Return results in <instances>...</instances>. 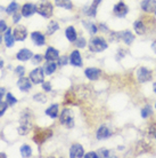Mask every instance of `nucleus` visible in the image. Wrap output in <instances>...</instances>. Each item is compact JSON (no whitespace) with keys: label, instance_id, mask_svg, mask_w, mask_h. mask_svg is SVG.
I'll use <instances>...</instances> for the list:
<instances>
[{"label":"nucleus","instance_id":"aec40b11","mask_svg":"<svg viewBox=\"0 0 156 158\" xmlns=\"http://www.w3.org/2000/svg\"><path fill=\"white\" fill-rule=\"evenodd\" d=\"M59 57V52L54 47H48L45 53V59L47 61H56Z\"/></svg>","mask_w":156,"mask_h":158},{"label":"nucleus","instance_id":"c756f323","mask_svg":"<svg viewBox=\"0 0 156 158\" xmlns=\"http://www.w3.org/2000/svg\"><path fill=\"white\" fill-rule=\"evenodd\" d=\"M18 8H20V5L17 4L16 1H12V2L6 7V10H5V12L7 13L8 15H13L14 13L18 12Z\"/></svg>","mask_w":156,"mask_h":158},{"label":"nucleus","instance_id":"20e7f679","mask_svg":"<svg viewBox=\"0 0 156 158\" xmlns=\"http://www.w3.org/2000/svg\"><path fill=\"white\" fill-rule=\"evenodd\" d=\"M59 122L62 125H64L67 128H72L74 127V114L73 111L68 109V108H65L63 109V111L60 112V116H59Z\"/></svg>","mask_w":156,"mask_h":158},{"label":"nucleus","instance_id":"72a5a7b5","mask_svg":"<svg viewBox=\"0 0 156 158\" xmlns=\"http://www.w3.org/2000/svg\"><path fill=\"white\" fill-rule=\"evenodd\" d=\"M153 114V109L150 106H146V107L141 110V116H142V118H148L149 116H152Z\"/></svg>","mask_w":156,"mask_h":158},{"label":"nucleus","instance_id":"4be33fe9","mask_svg":"<svg viewBox=\"0 0 156 158\" xmlns=\"http://www.w3.org/2000/svg\"><path fill=\"white\" fill-rule=\"evenodd\" d=\"M56 69H57V64L55 63V61H48L47 63L45 64V67H43L45 73L47 76L53 75V73L56 71Z\"/></svg>","mask_w":156,"mask_h":158},{"label":"nucleus","instance_id":"c9c22d12","mask_svg":"<svg viewBox=\"0 0 156 158\" xmlns=\"http://www.w3.org/2000/svg\"><path fill=\"white\" fill-rule=\"evenodd\" d=\"M8 103L6 101H2V100H0V117H2L5 115V112L7 111L8 109Z\"/></svg>","mask_w":156,"mask_h":158},{"label":"nucleus","instance_id":"f3484780","mask_svg":"<svg viewBox=\"0 0 156 158\" xmlns=\"http://www.w3.org/2000/svg\"><path fill=\"white\" fill-rule=\"evenodd\" d=\"M96 135H97V140H106V139H108L112 135V132H111L108 126L102 125V126L98 128L97 134Z\"/></svg>","mask_w":156,"mask_h":158},{"label":"nucleus","instance_id":"6ab92c4d","mask_svg":"<svg viewBox=\"0 0 156 158\" xmlns=\"http://www.w3.org/2000/svg\"><path fill=\"white\" fill-rule=\"evenodd\" d=\"M70 63L73 67H82V57L79 51H73L70 55Z\"/></svg>","mask_w":156,"mask_h":158},{"label":"nucleus","instance_id":"58836bf2","mask_svg":"<svg viewBox=\"0 0 156 158\" xmlns=\"http://www.w3.org/2000/svg\"><path fill=\"white\" fill-rule=\"evenodd\" d=\"M68 60H70V57H67L66 55H63V56H59L57 61H58V64H59V65L64 67V65H66V64H67Z\"/></svg>","mask_w":156,"mask_h":158},{"label":"nucleus","instance_id":"423d86ee","mask_svg":"<svg viewBox=\"0 0 156 158\" xmlns=\"http://www.w3.org/2000/svg\"><path fill=\"white\" fill-rule=\"evenodd\" d=\"M137 79L139 83H147L149 80H152V72L147 68H139L137 70Z\"/></svg>","mask_w":156,"mask_h":158},{"label":"nucleus","instance_id":"f8f14e48","mask_svg":"<svg viewBox=\"0 0 156 158\" xmlns=\"http://www.w3.org/2000/svg\"><path fill=\"white\" fill-rule=\"evenodd\" d=\"M100 73H102V71L99 70V69H97V68H87L86 70H84V75H86V77L89 80H98L99 79V77H100Z\"/></svg>","mask_w":156,"mask_h":158},{"label":"nucleus","instance_id":"09e8293b","mask_svg":"<svg viewBox=\"0 0 156 158\" xmlns=\"http://www.w3.org/2000/svg\"><path fill=\"white\" fill-rule=\"evenodd\" d=\"M152 48H153V51H154V53L156 54V41H154V43H153Z\"/></svg>","mask_w":156,"mask_h":158},{"label":"nucleus","instance_id":"37998d69","mask_svg":"<svg viewBox=\"0 0 156 158\" xmlns=\"http://www.w3.org/2000/svg\"><path fill=\"white\" fill-rule=\"evenodd\" d=\"M83 157H84V158H91V157L97 158V157H98V155L96 154V152H94V151H92V152H88V154H87V155H84V156H83Z\"/></svg>","mask_w":156,"mask_h":158},{"label":"nucleus","instance_id":"9d476101","mask_svg":"<svg viewBox=\"0 0 156 158\" xmlns=\"http://www.w3.org/2000/svg\"><path fill=\"white\" fill-rule=\"evenodd\" d=\"M17 87L20 88L22 92H29L32 87V81L30 78H25V77H20L17 80Z\"/></svg>","mask_w":156,"mask_h":158},{"label":"nucleus","instance_id":"a19ab883","mask_svg":"<svg viewBox=\"0 0 156 158\" xmlns=\"http://www.w3.org/2000/svg\"><path fill=\"white\" fill-rule=\"evenodd\" d=\"M9 27H7V23H6V21L5 20H0V32H2L4 33Z\"/></svg>","mask_w":156,"mask_h":158},{"label":"nucleus","instance_id":"5701e85b","mask_svg":"<svg viewBox=\"0 0 156 158\" xmlns=\"http://www.w3.org/2000/svg\"><path fill=\"white\" fill-rule=\"evenodd\" d=\"M102 1H103V0H94V1H92V4L90 5V7L88 8V10H87V15L95 17V16H96V14H97L98 5L100 4Z\"/></svg>","mask_w":156,"mask_h":158},{"label":"nucleus","instance_id":"c85d7f7f","mask_svg":"<svg viewBox=\"0 0 156 158\" xmlns=\"http://www.w3.org/2000/svg\"><path fill=\"white\" fill-rule=\"evenodd\" d=\"M21 156L23 158H29L32 156V148L29 144H23V146L21 147Z\"/></svg>","mask_w":156,"mask_h":158},{"label":"nucleus","instance_id":"c03bdc74","mask_svg":"<svg viewBox=\"0 0 156 158\" xmlns=\"http://www.w3.org/2000/svg\"><path fill=\"white\" fill-rule=\"evenodd\" d=\"M5 95H6V88L5 87H0V100H2Z\"/></svg>","mask_w":156,"mask_h":158},{"label":"nucleus","instance_id":"cd10ccee","mask_svg":"<svg viewBox=\"0 0 156 158\" xmlns=\"http://www.w3.org/2000/svg\"><path fill=\"white\" fill-rule=\"evenodd\" d=\"M121 39L124 41L127 45H131L132 41L135 40V36L130 31H123L121 32Z\"/></svg>","mask_w":156,"mask_h":158},{"label":"nucleus","instance_id":"6e6d98bb","mask_svg":"<svg viewBox=\"0 0 156 158\" xmlns=\"http://www.w3.org/2000/svg\"><path fill=\"white\" fill-rule=\"evenodd\" d=\"M155 107H156V104H155Z\"/></svg>","mask_w":156,"mask_h":158},{"label":"nucleus","instance_id":"e433bc0d","mask_svg":"<svg viewBox=\"0 0 156 158\" xmlns=\"http://www.w3.org/2000/svg\"><path fill=\"white\" fill-rule=\"evenodd\" d=\"M15 75L20 78V77H24V75H25V68L23 67V65H17V67L15 68Z\"/></svg>","mask_w":156,"mask_h":158},{"label":"nucleus","instance_id":"bb28decb","mask_svg":"<svg viewBox=\"0 0 156 158\" xmlns=\"http://www.w3.org/2000/svg\"><path fill=\"white\" fill-rule=\"evenodd\" d=\"M133 29H135L137 35H139V36L144 35L145 32H146V27H145V24L141 21H136L135 24H133Z\"/></svg>","mask_w":156,"mask_h":158},{"label":"nucleus","instance_id":"a18cd8bd","mask_svg":"<svg viewBox=\"0 0 156 158\" xmlns=\"http://www.w3.org/2000/svg\"><path fill=\"white\" fill-rule=\"evenodd\" d=\"M100 154H102L103 157H108V156H109V151L108 150H105V149H103V150H100Z\"/></svg>","mask_w":156,"mask_h":158},{"label":"nucleus","instance_id":"603ef678","mask_svg":"<svg viewBox=\"0 0 156 158\" xmlns=\"http://www.w3.org/2000/svg\"><path fill=\"white\" fill-rule=\"evenodd\" d=\"M153 88H154V92H155V94H156V83H154V85H153Z\"/></svg>","mask_w":156,"mask_h":158},{"label":"nucleus","instance_id":"39448f33","mask_svg":"<svg viewBox=\"0 0 156 158\" xmlns=\"http://www.w3.org/2000/svg\"><path fill=\"white\" fill-rule=\"evenodd\" d=\"M45 70L42 68H35L34 70L30 72V79H31L32 84H42L45 81Z\"/></svg>","mask_w":156,"mask_h":158},{"label":"nucleus","instance_id":"7ed1b4c3","mask_svg":"<svg viewBox=\"0 0 156 158\" xmlns=\"http://www.w3.org/2000/svg\"><path fill=\"white\" fill-rule=\"evenodd\" d=\"M35 6H37V13L42 17L48 19L54 13V7L49 0H40Z\"/></svg>","mask_w":156,"mask_h":158},{"label":"nucleus","instance_id":"a878e982","mask_svg":"<svg viewBox=\"0 0 156 158\" xmlns=\"http://www.w3.org/2000/svg\"><path fill=\"white\" fill-rule=\"evenodd\" d=\"M55 5L57 7L64 8V9H72L73 4L71 0H55Z\"/></svg>","mask_w":156,"mask_h":158},{"label":"nucleus","instance_id":"4468645a","mask_svg":"<svg viewBox=\"0 0 156 158\" xmlns=\"http://www.w3.org/2000/svg\"><path fill=\"white\" fill-rule=\"evenodd\" d=\"M37 12V6L33 4H25L21 8V13L23 17H31Z\"/></svg>","mask_w":156,"mask_h":158},{"label":"nucleus","instance_id":"9b49d317","mask_svg":"<svg viewBox=\"0 0 156 158\" xmlns=\"http://www.w3.org/2000/svg\"><path fill=\"white\" fill-rule=\"evenodd\" d=\"M113 12L117 17H124L128 14V12H129V8H128V6L124 2H119V4L114 6Z\"/></svg>","mask_w":156,"mask_h":158},{"label":"nucleus","instance_id":"49530a36","mask_svg":"<svg viewBox=\"0 0 156 158\" xmlns=\"http://www.w3.org/2000/svg\"><path fill=\"white\" fill-rule=\"evenodd\" d=\"M99 27H100V30H103V31H107V28H106L105 24H100Z\"/></svg>","mask_w":156,"mask_h":158},{"label":"nucleus","instance_id":"473e14b6","mask_svg":"<svg viewBox=\"0 0 156 158\" xmlns=\"http://www.w3.org/2000/svg\"><path fill=\"white\" fill-rule=\"evenodd\" d=\"M33 100H34L35 102H39V103H46L47 102V96L42 93H38V94H35L33 96Z\"/></svg>","mask_w":156,"mask_h":158},{"label":"nucleus","instance_id":"a211bd4d","mask_svg":"<svg viewBox=\"0 0 156 158\" xmlns=\"http://www.w3.org/2000/svg\"><path fill=\"white\" fill-rule=\"evenodd\" d=\"M141 8L146 13L156 12V0H144L141 2Z\"/></svg>","mask_w":156,"mask_h":158},{"label":"nucleus","instance_id":"864d4df0","mask_svg":"<svg viewBox=\"0 0 156 158\" xmlns=\"http://www.w3.org/2000/svg\"><path fill=\"white\" fill-rule=\"evenodd\" d=\"M0 10H1V12H4V10H6V8H4L2 6H0Z\"/></svg>","mask_w":156,"mask_h":158},{"label":"nucleus","instance_id":"8fccbe9b","mask_svg":"<svg viewBox=\"0 0 156 158\" xmlns=\"http://www.w3.org/2000/svg\"><path fill=\"white\" fill-rule=\"evenodd\" d=\"M2 40H4V36H2V32H0V45L2 43Z\"/></svg>","mask_w":156,"mask_h":158},{"label":"nucleus","instance_id":"b1692460","mask_svg":"<svg viewBox=\"0 0 156 158\" xmlns=\"http://www.w3.org/2000/svg\"><path fill=\"white\" fill-rule=\"evenodd\" d=\"M46 115L49 116L53 119L57 118L58 117V104H51L50 107L46 110Z\"/></svg>","mask_w":156,"mask_h":158},{"label":"nucleus","instance_id":"2f4dec72","mask_svg":"<svg viewBox=\"0 0 156 158\" xmlns=\"http://www.w3.org/2000/svg\"><path fill=\"white\" fill-rule=\"evenodd\" d=\"M5 98H6V102L8 103V106H9V107H14L16 103H17V99H16L12 93H6Z\"/></svg>","mask_w":156,"mask_h":158},{"label":"nucleus","instance_id":"4c0bfd02","mask_svg":"<svg viewBox=\"0 0 156 158\" xmlns=\"http://www.w3.org/2000/svg\"><path fill=\"white\" fill-rule=\"evenodd\" d=\"M42 60H43V57L40 55V54H34V55L32 56L31 61H32V64L38 65V64H40L41 62H42Z\"/></svg>","mask_w":156,"mask_h":158},{"label":"nucleus","instance_id":"dca6fc26","mask_svg":"<svg viewBox=\"0 0 156 158\" xmlns=\"http://www.w3.org/2000/svg\"><path fill=\"white\" fill-rule=\"evenodd\" d=\"M32 56H33V53H32L30 49H27V48H22L21 51L17 52V54H16V59L18 60V61L25 62V61L31 60Z\"/></svg>","mask_w":156,"mask_h":158},{"label":"nucleus","instance_id":"7c9ffc66","mask_svg":"<svg viewBox=\"0 0 156 158\" xmlns=\"http://www.w3.org/2000/svg\"><path fill=\"white\" fill-rule=\"evenodd\" d=\"M59 29V25L58 23L56 22V21H50L49 22V24L47 25V35L48 36H51L53 33H55V32L57 31Z\"/></svg>","mask_w":156,"mask_h":158},{"label":"nucleus","instance_id":"2eb2a0df","mask_svg":"<svg viewBox=\"0 0 156 158\" xmlns=\"http://www.w3.org/2000/svg\"><path fill=\"white\" fill-rule=\"evenodd\" d=\"M31 40L35 46H43L46 44V38L41 32L34 31L31 33Z\"/></svg>","mask_w":156,"mask_h":158},{"label":"nucleus","instance_id":"412c9836","mask_svg":"<svg viewBox=\"0 0 156 158\" xmlns=\"http://www.w3.org/2000/svg\"><path fill=\"white\" fill-rule=\"evenodd\" d=\"M65 36H66L67 40L71 43H74L75 40L78 39V35H76V30L74 29V27H67V29L65 30Z\"/></svg>","mask_w":156,"mask_h":158},{"label":"nucleus","instance_id":"393cba45","mask_svg":"<svg viewBox=\"0 0 156 158\" xmlns=\"http://www.w3.org/2000/svg\"><path fill=\"white\" fill-rule=\"evenodd\" d=\"M83 27L88 30V32H89L90 35L92 36V35H96L98 31V28L96 24H94L92 22H90V21H83Z\"/></svg>","mask_w":156,"mask_h":158},{"label":"nucleus","instance_id":"6e6552de","mask_svg":"<svg viewBox=\"0 0 156 158\" xmlns=\"http://www.w3.org/2000/svg\"><path fill=\"white\" fill-rule=\"evenodd\" d=\"M53 135V132L50 130H40L38 132V134L34 135V142L40 144V143H43L47 139H49Z\"/></svg>","mask_w":156,"mask_h":158},{"label":"nucleus","instance_id":"f03ea898","mask_svg":"<svg viewBox=\"0 0 156 158\" xmlns=\"http://www.w3.org/2000/svg\"><path fill=\"white\" fill-rule=\"evenodd\" d=\"M89 49L92 53H100V52L105 51L106 48L108 47V45L106 43V40L102 37H92L89 40Z\"/></svg>","mask_w":156,"mask_h":158},{"label":"nucleus","instance_id":"79ce46f5","mask_svg":"<svg viewBox=\"0 0 156 158\" xmlns=\"http://www.w3.org/2000/svg\"><path fill=\"white\" fill-rule=\"evenodd\" d=\"M42 88L45 92H50L51 91V84L50 81H43L42 83Z\"/></svg>","mask_w":156,"mask_h":158},{"label":"nucleus","instance_id":"f257e3e1","mask_svg":"<svg viewBox=\"0 0 156 158\" xmlns=\"http://www.w3.org/2000/svg\"><path fill=\"white\" fill-rule=\"evenodd\" d=\"M33 126V114L31 110L25 109L20 115V125L17 127V132L20 135H26L32 130Z\"/></svg>","mask_w":156,"mask_h":158},{"label":"nucleus","instance_id":"ddd939ff","mask_svg":"<svg viewBox=\"0 0 156 158\" xmlns=\"http://www.w3.org/2000/svg\"><path fill=\"white\" fill-rule=\"evenodd\" d=\"M4 41L6 44V47L8 48H12L15 44V37L13 35V30L12 28H8L6 31L4 32Z\"/></svg>","mask_w":156,"mask_h":158},{"label":"nucleus","instance_id":"4d7b16f0","mask_svg":"<svg viewBox=\"0 0 156 158\" xmlns=\"http://www.w3.org/2000/svg\"><path fill=\"white\" fill-rule=\"evenodd\" d=\"M155 13H156V12H155Z\"/></svg>","mask_w":156,"mask_h":158},{"label":"nucleus","instance_id":"ea45409f","mask_svg":"<svg viewBox=\"0 0 156 158\" xmlns=\"http://www.w3.org/2000/svg\"><path fill=\"white\" fill-rule=\"evenodd\" d=\"M13 22L15 24H17V23H20V21L22 20V13H20V12H16V13H14L13 14Z\"/></svg>","mask_w":156,"mask_h":158},{"label":"nucleus","instance_id":"de8ad7c7","mask_svg":"<svg viewBox=\"0 0 156 158\" xmlns=\"http://www.w3.org/2000/svg\"><path fill=\"white\" fill-rule=\"evenodd\" d=\"M4 65H5V61L0 57V69H2V68H4Z\"/></svg>","mask_w":156,"mask_h":158},{"label":"nucleus","instance_id":"f704fd0d","mask_svg":"<svg viewBox=\"0 0 156 158\" xmlns=\"http://www.w3.org/2000/svg\"><path fill=\"white\" fill-rule=\"evenodd\" d=\"M74 44H75V46H76L78 48H84L87 46V41H86V39H84L83 37H79L78 39L74 41Z\"/></svg>","mask_w":156,"mask_h":158},{"label":"nucleus","instance_id":"5fc2aeb1","mask_svg":"<svg viewBox=\"0 0 156 158\" xmlns=\"http://www.w3.org/2000/svg\"><path fill=\"white\" fill-rule=\"evenodd\" d=\"M155 138H156V134H155Z\"/></svg>","mask_w":156,"mask_h":158},{"label":"nucleus","instance_id":"3c124183","mask_svg":"<svg viewBox=\"0 0 156 158\" xmlns=\"http://www.w3.org/2000/svg\"><path fill=\"white\" fill-rule=\"evenodd\" d=\"M0 157H2V158H6V157H7V155L5 154V152H0Z\"/></svg>","mask_w":156,"mask_h":158},{"label":"nucleus","instance_id":"0eeeda50","mask_svg":"<svg viewBox=\"0 0 156 158\" xmlns=\"http://www.w3.org/2000/svg\"><path fill=\"white\" fill-rule=\"evenodd\" d=\"M13 35L15 37L16 41H24L27 38V30L24 25L20 24L13 30Z\"/></svg>","mask_w":156,"mask_h":158},{"label":"nucleus","instance_id":"1a4fd4ad","mask_svg":"<svg viewBox=\"0 0 156 158\" xmlns=\"http://www.w3.org/2000/svg\"><path fill=\"white\" fill-rule=\"evenodd\" d=\"M84 156V149L81 144L79 143H74L72 144L70 149V157L71 158H81Z\"/></svg>","mask_w":156,"mask_h":158}]
</instances>
